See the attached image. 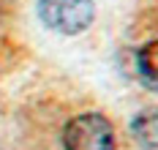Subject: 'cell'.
Returning a JSON list of instances; mask_svg holds the SVG:
<instances>
[{"instance_id": "1", "label": "cell", "mask_w": 158, "mask_h": 150, "mask_svg": "<svg viewBox=\"0 0 158 150\" xmlns=\"http://www.w3.org/2000/svg\"><path fill=\"white\" fill-rule=\"evenodd\" d=\"M63 148L65 150H114V128L98 112L77 115L63 128Z\"/></svg>"}, {"instance_id": "3", "label": "cell", "mask_w": 158, "mask_h": 150, "mask_svg": "<svg viewBox=\"0 0 158 150\" xmlns=\"http://www.w3.org/2000/svg\"><path fill=\"white\" fill-rule=\"evenodd\" d=\"M134 139L147 150H158V112H142L131 123Z\"/></svg>"}, {"instance_id": "4", "label": "cell", "mask_w": 158, "mask_h": 150, "mask_svg": "<svg viewBox=\"0 0 158 150\" xmlns=\"http://www.w3.org/2000/svg\"><path fill=\"white\" fill-rule=\"evenodd\" d=\"M139 74L150 87L158 90V41H150L139 52Z\"/></svg>"}, {"instance_id": "2", "label": "cell", "mask_w": 158, "mask_h": 150, "mask_svg": "<svg viewBox=\"0 0 158 150\" xmlns=\"http://www.w3.org/2000/svg\"><path fill=\"white\" fill-rule=\"evenodd\" d=\"M38 17L49 30L77 35L90 27L95 17L93 0H38Z\"/></svg>"}]
</instances>
